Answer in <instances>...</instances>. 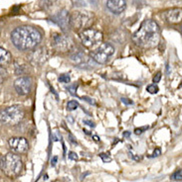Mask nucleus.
<instances>
[{
    "mask_svg": "<svg viewBox=\"0 0 182 182\" xmlns=\"http://www.w3.org/2000/svg\"><path fill=\"white\" fill-rule=\"evenodd\" d=\"M146 90H147V92H149L150 94H156L159 91V88H158V86L155 85V84H150L146 87Z\"/></svg>",
    "mask_w": 182,
    "mask_h": 182,
    "instance_id": "nucleus-17",
    "label": "nucleus"
},
{
    "mask_svg": "<svg viewBox=\"0 0 182 182\" xmlns=\"http://www.w3.org/2000/svg\"><path fill=\"white\" fill-rule=\"evenodd\" d=\"M8 144L10 148L16 153H24L28 151L29 144L27 140L22 136H15V138H11L8 140Z\"/></svg>",
    "mask_w": 182,
    "mask_h": 182,
    "instance_id": "nucleus-9",
    "label": "nucleus"
},
{
    "mask_svg": "<svg viewBox=\"0 0 182 182\" xmlns=\"http://www.w3.org/2000/svg\"><path fill=\"white\" fill-rule=\"evenodd\" d=\"M83 99L85 100V101L89 102L90 104H94V105H95V103L93 101V100H91V98H89V97H83Z\"/></svg>",
    "mask_w": 182,
    "mask_h": 182,
    "instance_id": "nucleus-30",
    "label": "nucleus"
},
{
    "mask_svg": "<svg viewBox=\"0 0 182 182\" xmlns=\"http://www.w3.org/2000/svg\"><path fill=\"white\" fill-rule=\"evenodd\" d=\"M52 21L61 27L63 31H67L70 27V15L68 11L62 10L52 17Z\"/></svg>",
    "mask_w": 182,
    "mask_h": 182,
    "instance_id": "nucleus-11",
    "label": "nucleus"
},
{
    "mask_svg": "<svg viewBox=\"0 0 182 182\" xmlns=\"http://www.w3.org/2000/svg\"><path fill=\"white\" fill-rule=\"evenodd\" d=\"M14 88L20 95H27L32 88V81L28 76H21L14 82Z\"/></svg>",
    "mask_w": 182,
    "mask_h": 182,
    "instance_id": "nucleus-10",
    "label": "nucleus"
},
{
    "mask_svg": "<svg viewBox=\"0 0 182 182\" xmlns=\"http://www.w3.org/2000/svg\"><path fill=\"white\" fill-rule=\"evenodd\" d=\"M148 129V126H144V127H142V128H136L134 130V134L135 135H140V134H142L143 132L145 130H147Z\"/></svg>",
    "mask_w": 182,
    "mask_h": 182,
    "instance_id": "nucleus-22",
    "label": "nucleus"
},
{
    "mask_svg": "<svg viewBox=\"0 0 182 182\" xmlns=\"http://www.w3.org/2000/svg\"><path fill=\"white\" fill-rule=\"evenodd\" d=\"M121 102L125 103V104H126V105H133V102L131 101V100L127 99V98H124V97L121 98Z\"/></svg>",
    "mask_w": 182,
    "mask_h": 182,
    "instance_id": "nucleus-26",
    "label": "nucleus"
},
{
    "mask_svg": "<svg viewBox=\"0 0 182 182\" xmlns=\"http://www.w3.org/2000/svg\"><path fill=\"white\" fill-rule=\"evenodd\" d=\"M68 90H69V92L72 94V95H76V90H77V85L74 84L72 86H68Z\"/></svg>",
    "mask_w": 182,
    "mask_h": 182,
    "instance_id": "nucleus-23",
    "label": "nucleus"
},
{
    "mask_svg": "<svg viewBox=\"0 0 182 182\" xmlns=\"http://www.w3.org/2000/svg\"><path fill=\"white\" fill-rule=\"evenodd\" d=\"M7 77V71L5 68L0 67V86L2 85V83L4 82V80L6 79Z\"/></svg>",
    "mask_w": 182,
    "mask_h": 182,
    "instance_id": "nucleus-18",
    "label": "nucleus"
},
{
    "mask_svg": "<svg viewBox=\"0 0 182 182\" xmlns=\"http://www.w3.org/2000/svg\"><path fill=\"white\" fill-rule=\"evenodd\" d=\"M57 159H58V157H57V156H54V157L52 158V160H51V165H52V166H55V165H56V163H57Z\"/></svg>",
    "mask_w": 182,
    "mask_h": 182,
    "instance_id": "nucleus-29",
    "label": "nucleus"
},
{
    "mask_svg": "<svg viewBox=\"0 0 182 182\" xmlns=\"http://www.w3.org/2000/svg\"><path fill=\"white\" fill-rule=\"evenodd\" d=\"M11 61V53L7 49L0 47V65H6Z\"/></svg>",
    "mask_w": 182,
    "mask_h": 182,
    "instance_id": "nucleus-15",
    "label": "nucleus"
},
{
    "mask_svg": "<svg viewBox=\"0 0 182 182\" xmlns=\"http://www.w3.org/2000/svg\"><path fill=\"white\" fill-rule=\"evenodd\" d=\"M58 80L62 83H69L71 81V78H70L69 74H62V75L59 76Z\"/></svg>",
    "mask_w": 182,
    "mask_h": 182,
    "instance_id": "nucleus-20",
    "label": "nucleus"
},
{
    "mask_svg": "<svg viewBox=\"0 0 182 182\" xmlns=\"http://www.w3.org/2000/svg\"><path fill=\"white\" fill-rule=\"evenodd\" d=\"M69 138H70V139H69V140H70V142H72V143L74 144H77V142H76V140H74V136H73L71 134L69 135Z\"/></svg>",
    "mask_w": 182,
    "mask_h": 182,
    "instance_id": "nucleus-31",
    "label": "nucleus"
},
{
    "mask_svg": "<svg viewBox=\"0 0 182 182\" xmlns=\"http://www.w3.org/2000/svg\"><path fill=\"white\" fill-rule=\"evenodd\" d=\"M0 167H1V170L4 172V174L10 178H13V177H16L20 174L22 167H23V163H22L20 156L9 152L2 157L1 161H0Z\"/></svg>",
    "mask_w": 182,
    "mask_h": 182,
    "instance_id": "nucleus-3",
    "label": "nucleus"
},
{
    "mask_svg": "<svg viewBox=\"0 0 182 182\" xmlns=\"http://www.w3.org/2000/svg\"><path fill=\"white\" fill-rule=\"evenodd\" d=\"M115 53V48L113 46L108 43H104L99 46L97 49H95L91 53L93 60L99 65H104L107 63L110 58Z\"/></svg>",
    "mask_w": 182,
    "mask_h": 182,
    "instance_id": "nucleus-7",
    "label": "nucleus"
},
{
    "mask_svg": "<svg viewBox=\"0 0 182 182\" xmlns=\"http://www.w3.org/2000/svg\"><path fill=\"white\" fill-rule=\"evenodd\" d=\"M42 40L40 32L31 26H20L11 33V41L20 51H27L38 46Z\"/></svg>",
    "mask_w": 182,
    "mask_h": 182,
    "instance_id": "nucleus-2",
    "label": "nucleus"
},
{
    "mask_svg": "<svg viewBox=\"0 0 182 182\" xmlns=\"http://www.w3.org/2000/svg\"><path fill=\"white\" fill-rule=\"evenodd\" d=\"M78 107H79V103L75 101V100H71V101H69L67 104V109L69 111H74Z\"/></svg>",
    "mask_w": 182,
    "mask_h": 182,
    "instance_id": "nucleus-16",
    "label": "nucleus"
},
{
    "mask_svg": "<svg viewBox=\"0 0 182 182\" xmlns=\"http://www.w3.org/2000/svg\"><path fill=\"white\" fill-rule=\"evenodd\" d=\"M75 5L80 7H95L98 0H73Z\"/></svg>",
    "mask_w": 182,
    "mask_h": 182,
    "instance_id": "nucleus-14",
    "label": "nucleus"
},
{
    "mask_svg": "<svg viewBox=\"0 0 182 182\" xmlns=\"http://www.w3.org/2000/svg\"><path fill=\"white\" fill-rule=\"evenodd\" d=\"M99 157L103 159L104 162H111L112 161V158L106 153H99Z\"/></svg>",
    "mask_w": 182,
    "mask_h": 182,
    "instance_id": "nucleus-21",
    "label": "nucleus"
},
{
    "mask_svg": "<svg viewBox=\"0 0 182 182\" xmlns=\"http://www.w3.org/2000/svg\"><path fill=\"white\" fill-rule=\"evenodd\" d=\"M81 42L86 48L90 49H97L103 41V34L95 29H85L80 33Z\"/></svg>",
    "mask_w": 182,
    "mask_h": 182,
    "instance_id": "nucleus-5",
    "label": "nucleus"
},
{
    "mask_svg": "<svg viewBox=\"0 0 182 182\" xmlns=\"http://www.w3.org/2000/svg\"><path fill=\"white\" fill-rule=\"evenodd\" d=\"M94 22V15L88 11H75L70 15V26L75 29L88 28Z\"/></svg>",
    "mask_w": 182,
    "mask_h": 182,
    "instance_id": "nucleus-6",
    "label": "nucleus"
},
{
    "mask_svg": "<svg viewBox=\"0 0 182 182\" xmlns=\"http://www.w3.org/2000/svg\"><path fill=\"white\" fill-rule=\"evenodd\" d=\"M53 46L58 52L66 53L72 49L73 42L70 38L66 37V36L56 34V35H54V37H53Z\"/></svg>",
    "mask_w": 182,
    "mask_h": 182,
    "instance_id": "nucleus-8",
    "label": "nucleus"
},
{
    "mask_svg": "<svg viewBox=\"0 0 182 182\" xmlns=\"http://www.w3.org/2000/svg\"><path fill=\"white\" fill-rule=\"evenodd\" d=\"M182 178V171L181 169H178V170H176L173 174L171 175V179L172 180H176V181H180Z\"/></svg>",
    "mask_w": 182,
    "mask_h": 182,
    "instance_id": "nucleus-19",
    "label": "nucleus"
},
{
    "mask_svg": "<svg viewBox=\"0 0 182 182\" xmlns=\"http://www.w3.org/2000/svg\"><path fill=\"white\" fill-rule=\"evenodd\" d=\"M95 140H99V138H98L97 136H95Z\"/></svg>",
    "mask_w": 182,
    "mask_h": 182,
    "instance_id": "nucleus-33",
    "label": "nucleus"
},
{
    "mask_svg": "<svg viewBox=\"0 0 182 182\" xmlns=\"http://www.w3.org/2000/svg\"><path fill=\"white\" fill-rule=\"evenodd\" d=\"M130 136V132H125V133H124V136H126V138H127V136Z\"/></svg>",
    "mask_w": 182,
    "mask_h": 182,
    "instance_id": "nucleus-32",
    "label": "nucleus"
},
{
    "mask_svg": "<svg viewBox=\"0 0 182 182\" xmlns=\"http://www.w3.org/2000/svg\"><path fill=\"white\" fill-rule=\"evenodd\" d=\"M160 78H161V73L160 72H158V73H156V75L153 77V82L154 83H157L160 81Z\"/></svg>",
    "mask_w": 182,
    "mask_h": 182,
    "instance_id": "nucleus-25",
    "label": "nucleus"
},
{
    "mask_svg": "<svg viewBox=\"0 0 182 182\" xmlns=\"http://www.w3.org/2000/svg\"><path fill=\"white\" fill-rule=\"evenodd\" d=\"M69 158L70 159H72V160H78V154H77L76 152H71L70 153H69Z\"/></svg>",
    "mask_w": 182,
    "mask_h": 182,
    "instance_id": "nucleus-24",
    "label": "nucleus"
},
{
    "mask_svg": "<svg viewBox=\"0 0 182 182\" xmlns=\"http://www.w3.org/2000/svg\"><path fill=\"white\" fill-rule=\"evenodd\" d=\"M166 20L172 23V24H177V23H180L182 19V10L181 8H172L169 10L165 11L164 13Z\"/></svg>",
    "mask_w": 182,
    "mask_h": 182,
    "instance_id": "nucleus-13",
    "label": "nucleus"
},
{
    "mask_svg": "<svg viewBox=\"0 0 182 182\" xmlns=\"http://www.w3.org/2000/svg\"><path fill=\"white\" fill-rule=\"evenodd\" d=\"M107 7L112 14L120 15L125 10L126 0H108Z\"/></svg>",
    "mask_w": 182,
    "mask_h": 182,
    "instance_id": "nucleus-12",
    "label": "nucleus"
},
{
    "mask_svg": "<svg viewBox=\"0 0 182 182\" xmlns=\"http://www.w3.org/2000/svg\"><path fill=\"white\" fill-rule=\"evenodd\" d=\"M160 153H161V151L159 148H156L155 151L153 152V153H152V156H151V157H155V156H160Z\"/></svg>",
    "mask_w": 182,
    "mask_h": 182,
    "instance_id": "nucleus-27",
    "label": "nucleus"
},
{
    "mask_svg": "<svg viewBox=\"0 0 182 182\" xmlns=\"http://www.w3.org/2000/svg\"><path fill=\"white\" fill-rule=\"evenodd\" d=\"M133 41L140 48L150 49L160 41V29L153 20H145L133 36Z\"/></svg>",
    "mask_w": 182,
    "mask_h": 182,
    "instance_id": "nucleus-1",
    "label": "nucleus"
},
{
    "mask_svg": "<svg viewBox=\"0 0 182 182\" xmlns=\"http://www.w3.org/2000/svg\"><path fill=\"white\" fill-rule=\"evenodd\" d=\"M83 122L85 123V124H86V125H88V126H90V127H92V128H94V127H95V124H94V123H93L92 121H88V120H84Z\"/></svg>",
    "mask_w": 182,
    "mask_h": 182,
    "instance_id": "nucleus-28",
    "label": "nucleus"
},
{
    "mask_svg": "<svg viewBox=\"0 0 182 182\" xmlns=\"http://www.w3.org/2000/svg\"><path fill=\"white\" fill-rule=\"evenodd\" d=\"M24 110L19 105L9 106L0 112V122L4 125H18L24 118Z\"/></svg>",
    "mask_w": 182,
    "mask_h": 182,
    "instance_id": "nucleus-4",
    "label": "nucleus"
}]
</instances>
